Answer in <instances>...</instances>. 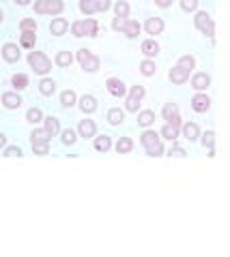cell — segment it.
I'll list each match as a JSON object with an SVG mask.
<instances>
[{
	"instance_id": "6da1fadb",
	"label": "cell",
	"mask_w": 230,
	"mask_h": 257,
	"mask_svg": "<svg viewBox=\"0 0 230 257\" xmlns=\"http://www.w3.org/2000/svg\"><path fill=\"white\" fill-rule=\"evenodd\" d=\"M194 67H196V58H194L192 54L181 56V58L177 60V64H174V67L170 69V73H168L170 82H172V84H177V86L185 84L187 79H189V75H192Z\"/></svg>"
},
{
	"instance_id": "7a4b0ae2",
	"label": "cell",
	"mask_w": 230,
	"mask_h": 257,
	"mask_svg": "<svg viewBox=\"0 0 230 257\" xmlns=\"http://www.w3.org/2000/svg\"><path fill=\"white\" fill-rule=\"evenodd\" d=\"M162 140H164L162 133H155V131H150V128H146V131L140 135V144H142V148H144V152L148 157H162L166 152Z\"/></svg>"
},
{
	"instance_id": "3957f363",
	"label": "cell",
	"mask_w": 230,
	"mask_h": 257,
	"mask_svg": "<svg viewBox=\"0 0 230 257\" xmlns=\"http://www.w3.org/2000/svg\"><path fill=\"white\" fill-rule=\"evenodd\" d=\"M71 35L73 37H97L99 35V24L93 18L75 20L73 24H71Z\"/></svg>"
},
{
	"instance_id": "277c9868",
	"label": "cell",
	"mask_w": 230,
	"mask_h": 257,
	"mask_svg": "<svg viewBox=\"0 0 230 257\" xmlns=\"http://www.w3.org/2000/svg\"><path fill=\"white\" fill-rule=\"evenodd\" d=\"M28 64H30V69L39 75H47L52 71V60L47 58L43 52H37V50L28 52Z\"/></svg>"
},
{
	"instance_id": "5b68a950",
	"label": "cell",
	"mask_w": 230,
	"mask_h": 257,
	"mask_svg": "<svg viewBox=\"0 0 230 257\" xmlns=\"http://www.w3.org/2000/svg\"><path fill=\"white\" fill-rule=\"evenodd\" d=\"M75 58H78L80 67L86 71V73H95V71H99V67H101V58H99V56H95L91 50H86V47L78 50Z\"/></svg>"
},
{
	"instance_id": "8992f818",
	"label": "cell",
	"mask_w": 230,
	"mask_h": 257,
	"mask_svg": "<svg viewBox=\"0 0 230 257\" xmlns=\"http://www.w3.org/2000/svg\"><path fill=\"white\" fill-rule=\"evenodd\" d=\"M194 26L200 30L204 37H209V39L215 37V22H213V18H211L207 11H196V15H194Z\"/></svg>"
},
{
	"instance_id": "52a82bcc",
	"label": "cell",
	"mask_w": 230,
	"mask_h": 257,
	"mask_svg": "<svg viewBox=\"0 0 230 257\" xmlns=\"http://www.w3.org/2000/svg\"><path fill=\"white\" fill-rule=\"evenodd\" d=\"M65 11L62 0H35V13L37 15H60Z\"/></svg>"
},
{
	"instance_id": "ba28073f",
	"label": "cell",
	"mask_w": 230,
	"mask_h": 257,
	"mask_svg": "<svg viewBox=\"0 0 230 257\" xmlns=\"http://www.w3.org/2000/svg\"><path fill=\"white\" fill-rule=\"evenodd\" d=\"M142 99H144V86H131L129 92H127V96H125V109L127 111H138Z\"/></svg>"
},
{
	"instance_id": "9c48e42d",
	"label": "cell",
	"mask_w": 230,
	"mask_h": 257,
	"mask_svg": "<svg viewBox=\"0 0 230 257\" xmlns=\"http://www.w3.org/2000/svg\"><path fill=\"white\" fill-rule=\"evenodd\" d=\"M162 118L166 122L170 124H177V126H183V120H181V114H179V105L177 103H166L162 107Z\"/></svg>"
},
{
	"instance_id": "30bf717a",
	"label": "cell",
	"mask_w": 230,
	"mask_h": 257,
	"mask_svg": "<svg viewBox=\"0 0 230 257\" xmlns=\"http://www.w3.org/2000/svg\"><path fill=\"white\" fill-rule=\"evenodd\" d=\"M106 86H108V92L112 96H116V99L127 96V92H129V90H127V86H125V82H123V79H118V77H108Z\"/></svg>"
},
{
	"instance_id": "8fae6325",
	"label": "cell",
	"mask_w": 230,
	"mask_h": 257,
	"mask_svg": "<svg viewBox=\"0 0 230 257\" xmlns=\"http://www.w3.org/2000/svg\"><path fill=\"white\" fill-rule=\"evenodd\" d=\"M192 109L198 111V114H204V111H209V109H211V99H209V94H204V92L194 94V99H192Z\"/></svg>"
},
{
	"instance_id": "7c38bea8",
	"label": "cell",
	"mask_w": 230,
	"mask_h": 257,
	"mask_svg": "<svg viewBox=\"0 0 230 257\" xmlns=\"http://www.w3.org/2000/svg\"><path fill=\"white\" fill-rule=\"evenodd\" d=\"M78 133H80V138H84V140L95 138V135H97V124H95V120H89V118L80 120V124H78Z\"/></svg>"
},
{
	"instance_id": "4fadbf2b",
	"label": "cell",
	"mask_w": 230,
	"mask_h": 257,
	"mask_svg": "<svg viewBox=\"0 0 230 257\" xmlns=\"http://www.w3.org/2000/svg\"><path fill=\"white\" fill-rule=\"evenodd\" d=\"M22 96L18 94V90H7L3 92V105L7 109H20L22 107Z\"/></svg>"
},
{
	"instance_id": "5bb4252c",
	"label": "cell",
	"mask_w": 230,
	"mask_h": 257,
	"mask_svg": "<svg viewBox=\"0 0 230 257\" xmlns=\"http://www.w3.org/2000/svg\"><path fill=\"white\" fill-rule=\"evenodd\" d=\"M3 58L7 62H20V58H22L20 47L15 45V43H5L3 45Z\"/></svg>"
},
{
	"instance_id": "9a60e30c",
	"label": "cell",
	"mask_w": 230,
	"mask_h": 257,
	"mask_svg": "<svg viewBox=\"0 0 230 257\" xmlns=\"http://www.w3.org/2000/svg\"><path fill=\"white\" fill-rule=\"evenodd\" d=\"M140 30H142L140 22H136V20H129V18L125 20L123 28H121V32H123V35H125L127 39H136V37L140 35Z\"/></svg>"
},
{
	"instance_id": "2e32d148",
	"label": "cell",
	"mask_w": 230,
	"mask_h": 257,
	"mask_svg": "<svg viewBox=\"0 0 230 257\" xmlns=\"http://www.w3.org/2000/svg\"><path fill=\"white\" fill-rule=\"evenodd\" d=\"M144 30H146V35H153V37L162 35L164 32V20L162 18H148L144 22Z\"/></svg>"
},
{
	"instance_id": "e0dca14e",
	"label": "cell",
	"mask_w": 230,
	"mask_h": 257,
	"mask_svg": "<svg viewBox=\"0 0 230 257\" xmlns=\"http://www.w3.org/2000/svg\"><path fill=\"white\" fill-rule=\"evenodd\" d=\"M209 84H211V75L204 73V71H202V73H194V75H192V88H196L198 92L207 90Z\"/></svg>"
},
{
	"instance_id": "ac0fdd59",
	"label": "cell",
	"mask_w": 230,
	"mask_h": 257,
	"mask_svg": "<svg viewBox=\"0 0 230 257\" xmlns=\"http://www.w3.org/2000/svg\"><path fill=\"white\" fill-rule=\"evenodd\" d=\"M37 43V30H22L20 35V45L24 50H33Z\"/></svg>"
},
{
	"instance_id": "d6986e66",
	"label": "cell",
	"mask_w": 230,
	"mask_h": 257,
	"mask_svg": "<svg viewBox=\"0 0 230 257\" xmlns=\"http://www.w3.org/2000/svg\"><path fill=\"white\" fill-rule=\"evenodd\" d=\"M140 50H142V54H144L146 58H155V56L160 54V43H157L155 39H146V41H142Z\"/></svg>"
},
{
	"instance_id": "ffe728a7",
	"label": "cell",
	"mask_w": 230,
	"mask_h": 257,
	"mask_svg": "<svg viewBox=\"0 0 230 257\" xmlns=\"http://www.w3.org/2000/svg\"><path fill=\"white\" fill-rule=\"evenodd\" d=\"M162 138L164 140H168V142H177L179 140V135H181V126H177V124H170V122H166L164 126H162Z\"/></svg>"
},
{
	"instance_id": "44dd1931",
	"label": "cell",
	"mask_w": 230,
	"mask_h": 257,
	"mask_svg": "<svg viewBox=\"0 0 230 257\" xmlns=\"http://www.w3.org/2000/svg\"><path fill=\"white\" fill-rule=\"evenodd\" d=\"M69 30V22L65 18H54L52 24H50V32L54 37H60V35H65V32Z\"/></svg>"
},
{
	"instance_id": "7402d4cb",
	"label": "cell",
	"mask_w": 230,
	"mask_h": 257,
	"mask_svg": "<svg viewBox=\"0 0 230 257\" xmlns=\"http://www.w3.org/2000/svg\"><path fill=\"white\" fill-rule=\"evenodd\" d=\"M181 133H183V138L189 140V142H196L198 138H200V128H198L196 122H185L183 126H181Z\"/></svg>"
},
{
	"instance_id": "603a6c76",
	"label": "cell",
	"mask_w": 230,
	"mask_h": 257,
	"mask_svg": "<svg viewBox=\"0 0 230 257\" xmlns=\"http://www.w3.org/2000/svg\"><path fill=\"white\" fill-rule=\"evenodd\" d=\"M39 92H41L43 96H52L54 92H56V82H54L52 77H43L41 82H39Z\"/></svg>"
},
{
	"instance_id": "cb8c5ba5",
	"label": "cell",
	"mask_w": 230,
	"mask_h": 257,
	"mask_svg": "<svg viewBox=\"0 0 230 257\" xmlns=\"http://www.w3.org/2000/svg\"><path fill=\"white\" fill-rule=\"evenodd\" d=\"M80 109L84 114H93V111L97 109V99H95L93 94H84L80 99Z\"/></svg>"
},
{
	"instance_id": "d4e9b609",
	"label": "cell",
	"mask_w": 230,
	"mask_h": 257,
	"mask_svg": "<svg viewBox=\"0 0 230 257\" xmlns=\"http://www.w3.org/2000/svg\"><path fill=\"white\" fill-rule=\"evenodd\" d=\"M114 148H116L118 155H129V152L133 150V140L131 138H118Z\"/></svg>"
},
{
	"instance_id": "484cf974",
	"label": "cell",
	"mask_w": 230,
	"mask_h": 257,
	"mask_svg": "<svg viewBox=\"0 0 230 257\" xmlns=\"http://www.w3.org/2000/svg\"><path fill=\"white\" fill-rule=\"evenodd\" d=\"M73 54L71 52H67V50H60L58 54H56V58H54V62L58 64V67H71V64H73Z\"/></svg>"
},
{
	"instance_id": "4316f807",
	"label": "cell",
	"mask_w": 230,
	"mask_h": 257,
	"mask_svg": "<svg viewBox=\"0 0 230 257\" xmlns=\"http://www.w3.org/2000/svg\"><path fill=\"white\" fill-rule=\"evenodd\" d=\"M43 126L52 133V138H56V135L60 133V120L54 118V116H47V118L43 120Z\"/></svg>"
},
{
	"instance_id": "83f0119b",
	"label": "cell",
	"mask_w": 230,
	"mask_h": 257,
	"mask_svg": "<svg viewBox=\"0 0 230 257\" xmlns=\"http://www.w3.org/2000/svg\"><path fill=\"white\" fill-rule=\"evenodd\" d=\"M11 86H13V90H24V88H28V75L26 73H15L11 77Z\"/></svg>"
},
{
	"instance_id": "f1b7e54d",
	"label": "cell",
	"mask_w": 230,
	"mask_h": 257,
	"mask_svg": "<svg viewBox=\"0 0 230 257\" xmlns=\"http://www.w3.org/2000/svg\"><path fill=\"white\" fill-rule=\"evenodd\" d=\"M123 120H125V111L121 107L108 109V122L110 124H123Z\"/></svg>"
},
{
	"instance_id": "f546056e",
	"label": "cell",
	"mask_w": 230,
	"mask_h": 257,
	"mask_svg": "<svg viewBox=\"0 0 230 257\" xmlns=\"http://www.w3.org/2000/svg\"><path fill=\"white\" fill-rule=\"evenodd\" d=\"M52 140V133L47 131V128L43 126V128H35L33 133H30V144L33 142H50Z\"/></svg>"
},
{
	"instance_id": "4dcf8cb0",
	"label": "cell",
	"mask_w": 230,
	"mask_h": 257,
	"mask_svg": "<svg viewBox=\"0 0 230 257\" xmlns=\"http://www.w3.org/2000/svg\"><path fill=\"white\" fill-rule=\"evenodd\" d=\"M78 103V96H75V92L73 90H65V92H60V105L62 107H73Z\"/></svg>"
},
{
	"instance_id": "1f68e13d",
	"label": "cell",
	"mask_w": 230,
	"mask_h": 257,
	"mask_svg": "<svg viewBox=\"0 0 230 257\" xmlns=\"http://www.w3.org/2000/svg\"><path fill=\"white\" fill-rule=\"evenodd\" d=\"M112 148V140L108 138V135H99V138H95V150L97 152H108Z\"/></svg>"
},
{
	"instance_id": "d6a6232c",
	"label": "cell",
	"mask_w": 230,
	"mask_h": 257,
	"mask_svg": "<svg viewBox=\"0 0 230 257\" xmlns=\"http://www.w3.org/2000/svg\"><path fill=\"white\" fill-rule=\"evenodd\" d=\"M80 11H82L84 15H95V13H99L97 0H80Z\"/></svg>"
},
{
	"instance_id": "836d02e7",
	"label": "cell",
	"mask_w": 230,
	"mask_h": 257,
	"mask_svg": "<svg viewBox=\"0 0 230 257\" xmlns=\"http://www.w3.org/2000/svg\"><path fill=\"white\" fill-rule=\"evenodd\" d=\"M78 135L80 133H75L73 128H65V131H60V142L65 144V146H73L78 142Z\"/></svg>"
},
{
	"instance_id": "e575fe53",
	"label": "cell",
	"mask_w": 230,
	"mask_h": 257,
	"mask_svg": "<svg viewBox=\"0 0 230 257\" xmlns=\"http://www.w3.org/2000/svg\"><path fill=\"white\" fill-rule=\"evenodd\" d=\"M41 120H45V118H43V111L39 109V107H30V109L26 111V122H30V124H39Z\"/></svg>"
},
{
	"instance_id": "d590c367",
	"label": "cell",
	"mask_w": 230,
	"mask_h": 257,
	"mask_svg": "<svg viewBox=\"0 0 230 257\" xmlns=\"http://www.w3.org/2000/svg\"><path fill=\"white\" fill-rule=\"evenodd\" d=\"M153 122H155V111L144 109V111H140L138 114V124L140 126H150Z\"/></svg>"
},
{
	"instance_id": "8d00e7d4",
	"label": "cell",
	"mask_w": 230,
	"mask_h": 257,
	"mask_svg": "<svg viewBox=\"0 0 230 257\" xmlns=\"http://www.w3.org/2000/svg\"><path fill=\"white\" fill-rule=\"evenodd\" d=\"M155 71H157V67H155L153 58H146V60H142V62H140V73H142V75L150 77V75H155Z\"/></svg>"
},
{
	"instance_id": "74e56055",
	"label": "cell",
	"mask_w": 230,
	"mask_h": 257,
	"mask_svg": "<svg viewBox=\"0 0 230 257\" xmlns=\"http://www.w3.org/2000/svg\"><path fill=\"white\" fill-rule=\"evenodd\" d=\"M114 13H116V18L127 20L129 18V5H127L125 0H118V3L114 5Z\"/></svg>"
},
{
	"instance_id": "f35d334b",
	"label": "cell",
	"mask_w": 230,
	"mask_h": 257,
	"mask_svg": "<svg viewBox=\"0 0 230 257\" xmlns=\"http://www.w3.org/2000/svg\"><path fill=\"white\" fill-rule=\"evenodd\" d=\"M200 140H202V146L204 148L215 150V133H213V131H207L204 135H200Z\"/></svg>"
},
{
	"instance_id": "ab89813d",
	"label": "cell",
	"mask_w": 230,
	"mask_h": 257,
	"mask_svg": "<svg viewBox=\"0 0 230 257\" xmlns=\"http://www.w3.org/2000/svg\"><path fill=\"white\" fill-rule=\"evenodd\" d=\"M33 150H35V155H39V157L50 155V142H33Z\"/></svg>"
},
{
	"instance_id": "60d3db41",
	"label": "cell",
	"mask_w": 230,
	"mask_h": 257,
	"mask_svg": "<svg viewBox=\"0 0 230 257\" xmlns=\"http://www.w3.org/2000/svg\"><path fill=\"white\" fill-rule=\"evenodd\" d=\"M20 30H37V22L33 18H24L20 22Z\"/></svg>"
},
{
	"instance_id": "b9f144b4",
	"label": "cell",
	"mask_w": 230,
	"mask_h": 257,
	"mask_svg": "<svg viewBox=\"0 0 230 257\" xmlns=\"http://www.w3.org/2000/svg\"><path fill=\"white\" fill-rule=\"evenodd\" d=\"M3 155H5V157H22L24 152H22L20 146H7V148L3 150Z\"/></svg>"
},
{
	"instance_id": "7bdbcfd3",
	"label": "cell",
	"mask_w": 230,
	"mask_h": 257,
	"mask_svg": "<svg viewBox=\"0 0 230 257\" xmlns=\"http://www.w3.org/2000/svg\"><path fill=\"white\" fill-rule=\"evenodd\" d=\"M168 155H170V157H185L187 152H185V148H181L177 142H172V148L168 150Z\"/></svg>"
},
{
	"instance_id": "ee69618b",
	"label": "cell",
	"mask_w": 230,
	"mask_h": 257,
	"mask_svg": "<svg viewBox=\"0 0 230 257\" xmlns=\"http://www.w3.org/2000/svg\"><path fill=\"white\" fill-rule=\"evenodd\" d=\"M181 9L183 11H196L198 9V0H181Z\"/></svg>"
},
{
	"instance_id": "f6af8a7d",
	"label": "cell",
	"mask_w": 230,
	"mask_h": 257,
	"mask_svg": "<svg viewBox=\"0 0 230 257\" xmlns=\"http://www.w3.org/2000/svg\"><path fill=\"white\" fill-rule=\"evenodd\" d=\"M97 7H99V13H104L112 7V0H97Z\"/></svg>"
},
{
	"instance_id": "bcb514c9",
	"label": "cell",
	"mask_w": 230,
	"mask_h": 257,
	"mask_svg": "<svg viewBox=\"0 0 230 257\" xmlns=\"http://www.w3.org/2000/svg\"><path fill=\"white\" fill-rule=\"evenodd\" d=\"M172 3H174V0H155V5L160 7V9H168Z\"/></svg>"
},
{
	"instance_id": "7dc6e473",
	"label": "cell",
	"mask_w": 230,
	"mask_h": 257,
	"mask_svg": "<svg viewBox=\"0 0 230 257\" xmlns=\"http://www.w3.org/2000/svg\"><path fill=\"white\" fill-rule=\"evenodd\" d=\"M123 24H125V20H123V18H114L112 28H114V30H121V28H123Z\"/></svg>"
},
{
	"instance_id": "c3c4849f",
	"label": "cell",
	"mask_w": 230,
	"mask_h": 257,
	"mask_svg": "<svg viewBox=\"0 0 230 257\" xmlns=\"http://www.w3.org/2000/svg\"><path fill=\"white\" fill-rule=\"evenodd\" d=\"M0 146L7 148V135H0Z\"/></svg>"
},
{
	"instance_id": "681fc988",
	"label": "cell",
	"mask_w": 230,
	"mask_h": 257,
	"mask_svg": "<svg viewBox=\"0 0 230 257\" xmlns=\"http://www.w3.org/2000/svg\"><path fill=\"white\" fill-rule=\"evenodd\" d=\"M15 3H18L20 7H26V5H30V0H15Z\"/></svg>"
}]
</instances>
